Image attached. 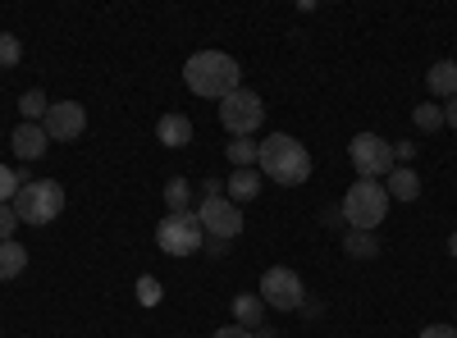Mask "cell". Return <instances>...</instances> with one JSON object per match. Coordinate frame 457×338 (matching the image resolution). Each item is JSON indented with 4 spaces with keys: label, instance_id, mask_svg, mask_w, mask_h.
<instances>
[{
    "label": "cell",
    "instance_id": "18",
    "mask_svg": "<svg viewBox=\"0 0 457 338\" xmlns=\"http://www.w3.org/2000/svg\"><path fill=\"white\" fill-rule=\"evenodd\" d=\"M343 251L357 256V260H370V256H379V238L366 234V229H348L343 234Z\"/></svg>",
    "mask_w": 457,
    "mask_h": 338
},
{
    "label": "cell",
    "instance_id": "7",
    "mask_svg": "<svg viewBox=\"0 0 457 338\" xmlns=\"http://www.w3.org/2000/svg\"><path fill=\"white\" fill-rule=\"evenodd\" d=\"M261 120H265L261 96L247 92V87H238L234 96H224V101H220V124L234 133V137H252V133L261 128Z\"/></svg>",
    "mask_w": 457,
    "mask_h": 338
},
{
    "label": "cell",
    "instance_id": "23",
    "mask_svg": "<svg viewBox=\"0 0 457 338\" xmlns=\"http://www.w3.org/2000/svg\"><path fill=\"white\" fill-rule=\"evenodd\" d=\"M23 60V42L14 32H0V69H14Z\"/></svg>",
    "mask_w": 457,
    "mask_h": 338
},
{
    "label": "cell",
    "instance_id": "19",
    "mask_svg": "<svg viewBox=\"0 0 457 338\" xmlns=\"http://www.w3.org/2000/svg\"><path fill=\"white\" fill-rule=\"evenodd\" d=\"M165 206H170V215H183L187 206H193V183H187V178H170L165 183Z\"/></svg>",
    "mask_w": 457,
    "mask_h": 338
},
{
    "label": "cell",
    "instance_id": "10",
    "mask_svg": "<svg viewBox=\"0 0 457 338\" xmlns=\"http://www.w3.org/2000/svg\"><path fill=\"white\" fill-rule=\"evenodd\" d=\"M42 128H46L51 142H73V137H83V128H87V110L79 101H55L46 110V124Z\"/></svg>",
    "mask_w": 457,
    "mask_h": 338
},
{
    "label": "cell",
    "instance_id": "16",
    "mask_svg": "<svg viewBox=\"0 0 457 338\" xmlns=\"http://www.w3.org/2000/svg\"><path fill=\"white\" fill-rule=\"evenodd\" d=\"M234 320L243 325V329H261V320H265V302L256 293H238L234 297Z\"/></svg>",
    "mask_w": 457,
    "mask_h": 338
},
{
    "label": "cell",
    "instance_id": "17",
    "mask_svg": "<svg viewBox=\"0 0 457 338\" xmlns=\"http://www.w3.org/2000/svg\"><path fill=\"white\" fill-rule=\"evenodd\" d=\"M28 270V247L23 243H0V279H14V275H23Z\"/></svg>",
    "mask_w": 457,
    "mask_h": 338
},
{
    "label": "cell",
    "instance_id": "15",
    "mask_svg": "<svg viewBox=\"0 0 457 338\" xmlns=\"http://www.w3.org/2000/svg\"><path fill=\"white\" fill-rule=\"evenodd\" d=\"M256 193H261V174L256 169H234V174H228V202H234V206L252 202Z\"/></svg>",
    "mask_w": 457,
    "mask_h": 338
},
{
    "label": "cell",
    "instance_id": "24",
    "mask_svg": "<svg viewBox=\"0 0 457 338\" xmlns=\"http://www.w3.org/2000/svg\"><path fill=\"white\" fill-rule=\"evenodd\" d=\"M19 187H23V174H14L10 165H0V206H10L19 197Z\"/></svg>",
    "mask_w": 457,
    "mask_h": 338
},
{
    "label": "cell",
    "instance_id": "30",
    "mask_svg": "<svg viewBox=\"0 0 457 338\" xmlns=\"http://www.w3.org/2000/svg\"><path fill=\"white\" fill-rule=\"evenodd\" d=\"M202 193H206V197H224V183H220V178H206Z\"/></svg>",
    "mask_w": 457,
    "mask_h": 338
},
{
    "label": "cell",
    "instance_id": "1",
    "mask_svg": "<svg viewBox=\"0 0 457 338\" xmlns=\"http://www.w3.org/2000/svg\"><path fill=\"white\" fill-rule=\"evenodd\" d=\"M238 78H243L238 60L224 55V51H197L193 60L183 64V83L193 87L197 96H211V101L234 96L238 92Z\"/></svg>",
    "mask_w": 457,
    "mask_h": 338
},
{
    "label": "cell",
    "instance_id": "8",
    "mask_svg": "<svg viewBox=\"0 0 457 338\" xmlns=\"http://www.w3.org/2000/svg\"><path fill=\"white\" fill-rule=\"evenodd\" d=\"M302 297H307V288H302V275L288 270V266H275L261 275V302L275 307V311H297Z\"/></svg>",
    "mask_w": 457,
    "mask_h": 338
},
{
    "label": "cell",
    "instance_id": "20",
    "mask_svg": "<svg viewBox=\"0 0 457 338\" xmlns=\"http://www.w3.org/2000/svg\"><path fill=\"white\" fill-rule=\"evenodd\" d=\"M19 110H23V124H37V120H46L51 101H46V92H42V87H32V92H23V96H19Z\"/></svg>",
    "mask_w": 457,
    "mask_h": 338
},
{
    "label": "cell",
    "instance_id": "2",
    "mask_svg": "<svg viewBox=\"0 0 457 338\" xmlns=\"http://www.w3.org/2000/svg\"><path fill=\"white\" fill-rule=\"evenodd\" d=\"M256 165H261L265 178H275L284 187H297V183L312 178V152L297 137H288V133H270V137H265Z\"/></svg>",
    "mask_w": 457,
    "mask_h": 338
},
{
    "label": "cell",
    "instance_id": "12",
    "mask_svg": "<svg viewBox=\"0 0 457 338\" xmlns=\"http://www.w3.org/2000/svg\"><path fill=\"white\" fill-rule=\"evenodd\" d=\"M156 137H161V146H193V120L170 110V115H161V124H156Z\"/></svg>",
    "mask_w": 457,
    "mask_h": 338
},
{
    "label": "cell",
    "instance_id": "6",
    "mask_svg": "<svg viewBox=\"0 0 457 338\" xmlns=\"http://www.w3.org/2000/svg\"><path fill=\"white\" fill-rule=\"evenodd\" d=\"M348 156H353V165H357V174L361 178H389L398 165H394V142H385L379 133H357L353 142H348Z\"/></svg>",
    "mask_w": 457,
    "mask_h": 338
},
{
    "label": "cell",
    "instance_id": "14",
    "mask_svg": "<svg viewBox=\"0 0 457 338\" xmlns=\"http://www.w3.org/2000/svg\"><path fill=\"white\" fill-rule=\"evenodd\" d=\"M426 87L435 92V96H457V60H439L430 73H426Z\"/></svg>",
    "mask_w": 457,
    "mask_h": 338
},
{
    "label": "cell",
    "instance_id": "21",
    "mask_svg": "<svg viewBox=\"0 0 457 338\" xmlns=\"http://www.w3.org/2000/svg\"><path fill=\"white\" fill-rule=\"evenodd\" d=\"M256 156H261V142H252V137L228 142V161H234L238 169H256Z\"/></svg>",
    "mask_w": 457,
    "mask_h": 338
},
{
    "label": "cell",
    "instance_id": "13",
    "mask_svg": "<svg viewBox=\"0 0 457 338\" xmlns=\"http://www.w3.org/2000/svg\"><path fill=\"white\" fill-rule=\"evenodd\" d=\"M385 193H389V202H416V197H421V178H416L411 165H398L385 178Z\"/></svg>",
    "mask_w": 457,
    "mask_h": 338
},
{
    "label": "cell",
    "instance_id": "31",
    "mask_svg": "<svg viewBox=\"0 0 457 338\" xmlns=\"http://www.w3.org/2000/svg\"><path fill=\"white\" fill-rule=\"evenodd\" d=\"M444 124H448V128H457V96L444 105Z\"/></svg>",
    "mask_w": 457,
    "mask_h": 338
},
{
    "label": "cell",
    "instance_id": "28",
    "mask_svg": "<svg viewBox=\"0 0 457 338\" xmlns=\"http://www.w3.org/2000/svg\"><path fill=\"white\" fill-rule=\"evenodd\" d=\"M421 338H457V329H453V325H426Z\"/></svg>",
    "mask_w": 457,
    "mask_h": 338
},
{
    "label": "cell",
    "instance_id": "11",
    "mask_svg": "<svg viewBox=\"0 0 457 338\" xmlns=\"http://www.w3.org/2000/svg\"><path fill=\"white\" fill-rule=\"evenodd\" d=\"M10 142H14V156H19V161H37V156L46 152V142H51V137H46L42 124H19Z\"/></svg>",
    "mask_w": 457,
    "mask_h": 338
},
{
    "label": "cell",
    "instance_id": "5",
    "mask_svg": "<svg viewBox=\"0 0 457 338\" xmlns=\"http://www.w3.org/2000/svg\"><path fill=\"white\" fill-rule=\"evenodd\" d=\"M202 243H206V229H202L197 210L165 215V219L156 224V247H161L165 256H193Z\"/></svg>",
    "mask_w": 457,
    "mask_h": 338
},
{
    "label": "cell",
    "instance_id": "9",
    "mask_svg": "<svg viewBox=\"0 0 457 338\" xmlns=\"http://www.w3.org/2000/svg\"><path fill=\"white\" fill-rule=\"evenodd\" d=\"M197 219H202L206 238H220V243H228V238L243 234V210L228 202V197H202Z\"/></svg>",
    "mask_w": 457,
    "mask_h": 338
},
{
    "label": "cell",
    "instance_id": "26",
    "mask_svg": "<svg viewBox=\"0 0 457 338\" xmlns=\"http://www.w3.org/2000/svg\"><path fill=\"white\" fill-rule=\"evenodd\" d=\"M14 229H19L14 206H0V243H10V238H14Z\"/></svg>",
    "mask_w": 457,
    "mask_h": 338
},
{
    "label": "cell",
    "instance_id": "29",
    "mask_svg": "<svg viewBox=\"0 0 457 338\" xmlns=\"http://www.w3.org/2000/svg\"><path fill=\"white\" fill-rule=\"evenodd\" d=\"M215 338H256V334L243 329V325H224V329H215Z\"/></svg>",
    "mask_w": 457,
    "mask_h": 338
},
{
    "label": "cell",
    "instance_id": "33",
    "mask_svg": "<svg viewBox=\"0 0 457 338\" xmlns=\"http://www.w3.org/2000/svg\"><path fill=\"white\" fill-rule=\"evenodd\" d=\"M453 329H457V325H453Z\"/></svg>",
    "mask_w": 457,
    "mask_h": 338
},
{
    "label": "cell",
    "instance_id": "4",
    "mask_svg": "<svg viewBox=\"0 0 457 338\" xmlns=\"http://www.w3.org/2000/svg\"><path fill=\"white\" fill-rule=\"evenodd\" d=\"M10 206H14L19 224H51L64 210V187L51 183V178H32V183L19 187V197Z\"/></svg>",
    "mask_w": 457,
    "mask_h": 338
},
{
    "label": "cell",
    "instance_id": "22",
    "mask_svg": "<svg viewBox=\"0 0 457 338\" xmlns=\"http://www.w3.org/2000/svg\"><path fill=\"white\" fill-rule=\"evenodd\" d=\"M411 120H416V128H421V133H435V128H444V105L426 101V105L411 110Z\"/></svg>",
    "mask_w": 457,
    "mask_h": 338
},
{
    "label": "cell",
    "instance_id": "3",
    "mask_svg": "<svg viewBox=\"0 0 457 338\" xmlns=\"http://www.w3.org/2000/svg\"><path fill=\"white\" fill-rule=\"evenodd\" d=\"M385 215H389V193H385V183L361 178V183H353L348 193H343V219H348V229L375 234Z\"/></svg>",
    "mask_w": 457,
    "mask_h": 338
},
{
    "label": "cell",
    "instance_id": "27",
    "mask_svg": "<svg viewBox=\"0 0 457 338\" xmlns=\"http://www.w3.org/2000/svg\"><path fill=\"white\" fill-rule=\"evenodd\" d=\"M411 156H416L411 142H394V165H411Z\"/></svg>",
    "mask_w": 457,
    "mask_h": 338
},
{
    "label": "cell",
    "instance_id": "25",
    "mask_svg": "<svg viewBox=\"0 0 457 338\" xmlns=\"http://www.w3.org/2000/svg\"><path fill=\"white\" fill-rule=\"evenodd\" d=\"M137 302H142V307H156V302H161V284L151 279V275L137 279Z\"/></svg>",
    "mask_w": 457,
    "mask_h": 338
},
{
    "label": "cell",
    "instance_id": "32",
    "mask_svg": "<svg viewBox=\"0 0 457 338\" xmlns=\"http://www.w3.org/2000/svg\"><path fill=\"white\" fill-rule=\"evenodd\" d=\"M448 251H453V256H457V234H453V238H448Z\"/></svg>",
    "mask_w": 457,
    "mask_h": 338
}]
</instances>
